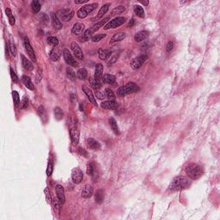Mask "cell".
Listing matches in <instances>:
<instances>
[{"instance_id": "obj_34", "label": "cell", "mask_w": 220, "mask_h": 220, "mask_svg": "<svg viewBox=\"0 0 220 220\" xmlns=\"http://www.w3.org/2000/svg\"><path fill=\"white\" fill-rule=\"evenodd\" d=\"M31 7H32V11H33L34 13H39L40 10V3L37 0H34L31 3Z\"/></svg>"}, {"instance_id": "obj_37", "label": "cell", "mask_w": 220, "mask_h": 220, "mask_svg": "<svg viewBox=\"0 0 220 220\" xmlns=\"http://www.w3.org/2000/svg\"><path fill=\"white\" fill-rule=\"evenodd\" d=\"M66 75H67V77L69 78V79H71V80H72V81H74L75 79H76V73L74 72V71L71 68V67H67L66 68Z\"/></svg>"}, {"instance_id": "obj_28", "label": "cell", "mask_w": 220, "mask_h": 220, "mask_svg": "<svg viewBox=\"0 0 220 220\" xmlns=\"http://www.w3.org/2000/svg\"><path fill=\"white\" fill-rule=\"evenodd\" d=\"M95 202L98 204H102L104 200V192L102 189H99L96 191V193L95 194Z\"/></svg>"}, {"instance_id": "obj_60", "label": "cell", "mask_w": 220, "mask_h": 220, "mask_svg": "<svg viewBox=\"0 0 220 220\" xmlns=\"http://www.w3.org/2000/svg\"><path fill=\"white\" fill-rule=\"evenodd\" d=\"M88 2V0H75V4H84V3H87Z\"/></svg>"}, {"instance_id": "obj_50", "label": "cell", "mask_w": 220, "mask_h": 220, "mask_svg": "<svg viewBox=\"0 0 220 220\" xmlns=\"http://www.w3.org/2000/svg\"><path fill=\"white\" fill-rule=\"evenodd\" d=\"M10 50H11V54L13 55L14 57H16V54H17V51H16V45L14 44L13 42H10Z\"/></svg>"}, {"instance_id": "obj_11", "label": "cell", "mask_w": 220, "mask_h": 220, "mask_svg": "<svg viewBox=\"0 0 220 220\" xmlns=\"http://www.w3.org/2000/svg\"><path fill=\"white\" fill-rule=\"evenodd\" d=\"M55 191H56V194H57V197L59 199V200L60 201L61 204H64L65 202V189L64 187L58 184L56 185V187H55Z\"/></svg>"}, {"instance_id": "obj_35", "label": "cell", "mask_w": 220, "mask_h": 220, "mask_svg": "<svg viewBox=\"0 0 220 220\" xmlns=\"http://www.w3.org/2000/svg\"><path fill=\"white\" fill-rule=\"evenodd\" d=\"M134 13L136 14L139 17H144V11L140 5H134Z\"/></svg>"}, {"instance_id": "obj_39", "label": "cell", "mask_w": 220, "mask_h": 220, "mask_svg": "<svg viewBox=\"0 0 220 220\" xmlns=\"http://www.w3.org/2000/svg\"><path fill=\"white\" fill-rule=\"evenodd\" d=\"M105 93H106V96L108 98L109 101H114L115 99V93L113 92L112 90L107 88L106 91H105Z\"/></svg>"}, {"instance_id": "obj_46", "label": "cell", "mask_w": 220, "mask_h": 220, "mask_svg": "<svg viewBox=\"0 0 220 220\" xmlns=\"http://www.w3.org/2000/svg\"><path fill=\"white\" fill-rule=\"evenodd\" d=\"M95 96H96L98 99H100V100H103L105 97H107V96H106V93L103 92V91H99V90L95 91Z\"/></svg>"}, {"instance_id": "obj_16", "label": "cell", "mask_w": 220, "mask_h": 220, "mask_svg": "<svg viewBox=\"0 0 220 220\" xmlns=\"http://www.w3.org/2000/svg\"><path fill=\"white\" fill-rule=\"evenodd\" d=\"M101 107L104 109L108 110H115L118 108V104L115 101H104L101 103Z\"/></svg>"}, {"instance_id": "obj_17", "label": "cell", "mask_w": 220, "mask_h": 220, "mask_svg": "<svg viewBox=\"0 0 220 220\" xmlns=\"http://www.w3.org/2000/svg\"><path fill=\"white\" fill-rule=\"evenodd\" d=\"M85 29V27L83 24L82 23H76L74 25H73V28L71 29V33L75 35H80L82 34H83V31Z\"/></svg>"}, {"instance_id": "obj_5", "label": "cell", "mask_w": 220, "mask_h": 220, "mask_svg": "<svg viewBox=\"0 0 220 220\" xmlns=\"http://www.w3.org/2000/svg\"><path fill=\"white\" fill-rule=\"evenodd\" d=\"M126 22V18L122 17V16H118L114 18L113 20H110L105 26L103 27V28L105 30L110 29V28H119L120 26L123 25Z\"/></svg>"}, {"instance_id": "obj_13", "label": "cell", "mask_w": 220, "mask_h": 220, "mask_svg": "<svg viewBox=\"0 0 220 220\" xmlns=\"http://www.w3.org/2000/svg\"><path fill=\"white\" fill-rule=\"evenodd\" d=\"M103 65L102 64H97L95 65V80L97 83H100L103 81Z\"/></svg>"}, {"instance_id": "obj_38", "label": "cell", "mask_w": 220, "mask_h": 220, "mask_svg": "<svg viewBox=\"0 0 220 220\" xmlns=\"http://www.w3.org/2000/svg\"><path fill=\"white\" fill-rule=\"evenodd\" d=\"M52 171H53V161H52V158H50L48 161L47 168V175L50 176L52 175Z\"/></svg>"}, {"instance_id": "obj_59", "label": "cell", "mask_w": 220, "mask_h": 220, "mask_svg": "<svg viewBox=\"0 0 220 220\" xmlns=\"http://www.w3.org/2000/svg\"><path fill=\"white\" fill-rule=\"evenodd\" d=\"M134 23H135V20H134L133 18H132V19L129 21V23H128V28H132V27H133V25H134Z\"/></svg>"}, {"instance_id": "obj_31", "label": "cell", "mask_w": 220, "mask_h": 220, "mask_svg": "<svg viewBox=\"0 0 220 220\" xmlns=\"http://www.w3.org/2000/svg\"><path fill=\"white\" fill-rule=\"evenodd\" d=\"M103 81L105 82L106 83H110V84H113L115 83L116 81V78L115 76L114 75H110V74H105L103 77Z\"/></svg>"}, {"instance_id": "obj_20", "label": "cell", "mask_w": 220, "mask_h": 220, "mask_svg": "<svg viewBox=\"0 0 220 220\" xmlns=\"http://www.w3.org/2000/svg\"><path fill=\"white\" fill-rule=\"evenodd\" d=\"M52 26L54 28V29H56V30H59V29H61L62 27H63L61 22L59 21V17H58V16L54 13L52 14Z\"/></svg>"}, {"instance_id": "obj_2", "label": "cell", "mask_w": 220, "mask_h": 220, "mask_svg": "<svg viewBox=\"0 0 220 220\" xmlns=\"http://www.w3.org/2000/svg\"><path fill=\"white\" fill-rule=\"evenodd\" d=\"M185 172L187 177H189L190 179L197 180L202 175V168L200 167V165L198 163H190L186 166Z\"/></svg>"}, {"instance_id": "obj_51", "label": "cell", "mask_w": 220, "mask_h": 220, "mask_svg": "<svg viewBox=\"0 0 220 220\" xmlns=\"http://www.w3.org/2000/svg\"><path fill=\"white\" fill-rule=\"evenodd\" d=\"M90 81H91V86H92V87H93L94 89H95V90H98V89H99V88L101 87V83H97V82H96V81H95V79H92V78H91Z\"/></svg>"}, {"instance_id": "obj_1", "label": "cell", "mask_w": 220, "mask_h": 220, "mask_svg": "<svg viewBox=\"0 0 220 220\" xmlns=\"http://www.w3.org/2000/svg\"><path fill=\"white\" fill-rule=\"evenodd\" d=\"M190 186V181L187 177L185 176H176L175 179H173V181L170 182L169 186H168V189L172 192H175V191H181L183 189L187 188Z\"/></svg>"}, {"instance_id": "obj_10", "label": "cell", "mask_w": 220, "mask_h": 220, "mask_svg": "<svg viewBox=\"0 0 220 220\" xmlns=\"http://www.w3.org/2000/svg\"><path fill=\"white\" fill-rule=\"evenodd\" d=\"M23 43H24V47H25V48H26V51L27 52H28V54L29 55L30 59H31L34 62H35L36 58H35V51H34L33 47H31V45H30V43H29V40H28V38L27 36H25L24 39H23Z\"/></svg>"}, {"instance_id": "obj_52", "label": "cell", "mask_w": 220, "mask_h": 220, "mask_svg": "<svg viewBox=\"0 0 220 220\" xmlns=\"http://www.w3.org/2000/svg\"><path fill=\"white\" fill-rule=\"evenodd\" d=\"M173 48H174V42L172 40H169L166 46V51L168 52H171L173 50Z\"/></svg>"}, {"instance_id": "obj_54", "label": "cell", "mask_w": 220, "mask_h": 220, "mask_svg": "<svg viewBox=\"0 0 220 220\" xmlns=\"http://www.w3.org/2000/svg\"><path fill=\"white\" fill-rule=\"evenodd\" d=\"M45 114V109H44V107L43 106H40L39 108H38V115L42 117Z\"/></svg>"}, {"instance_id": "obj_14", "label": "cell", "mask_w": 220, "mask_h": 220, "mask_svg": "<svg viewBox=\"0 0 220 220\" xmlns=\"http://www.w3.org/2000/svg\"><path fill=\"white\" fill-rule=\"evenodd\" d=\"M71 139V144L73 146H76L79 142V131L77 128H71L70 131Z\"/></svg>"}, {"instance_id": "obj_26", "label": "cell", "mask_w": 220, "mask_h": 220, "mask_svg": "<svg viewBox=\"0 0 220 220\" xmlns=\"http://www.w3.org/2000/svg\"><path fill=\"white\" fill-rule=\"evenodd\" d=\"M52 207H53V210H54V212L59 215V212H60V210H61V207H60V205H61V203H60V201L59 200V199H58V197L57 198H52Z\"/></svg>"}, {"instance_id": "obj_18", "label": "cell", "mask_w": 220, "mask_h": 220, "mask_svg": "<svg viewBox=\"0 0 220 220\" xmlns=\"http://www.w3.org/2000/svg\"><path fill=\"white\" fill-rule=\"evenodd\" d=\"M110 20V17L108 16V17H106V18H104L103 20H101V21H99L98 23H95L93 27H92V28H91V31L94 33L95 31H96V30H98L100 28H102V27L105 26L108 23V21Z\"/></svg>"}, {"instance_id": "obj_48", "label": "cell", "mask_w": 220, "mask_h": 220, "mask_svg": "<svg viewBox=\"0 0 220 220\" xmlns=\"http://www.w3.org/2000/svg\"><path fill=\"white\" fill-rule=\"evenodd\" d=\"M28 96L25 95L21 103V108L23 109H26V108H28Z\"/></svg>"}, {"instance_id": "obj_8", "label": "cell", "mask_w": 220, "mask_h": 220, "mask_svg": "<svg viewBox=\"0 0 220 220\" xmlns=\"http://www.w3.org/2000/svg\"><path fill=\"white\" fill-rule=\"evenodd\" d=\"M71 49L73 52V54L75 55L76 58H78L79 60H83V53L81 49V47H79L78 43L76 41H72L71 43Z\"/></svg>"}, {"instance_id": "obj_30", "label": "cell", "mask_w": 220, "mask_h": 220, "mask_svg": "<svg viewBox=\"0 0 220 220\" xmlns=\"http://www.w3.org/2000/svg\"><path fill=\"white\" fill-rule=\"evenodd\" d=\"M53 113H54V116H55V119L57 120H60L63 119L64 117V112L63 110L59 108V107H56L54 109H53Z\"/></svg>"}, {"instance_id": "obj_9", "label": "cell", "mask_w": 220, "mask_h": 220, "mask_svg": "<svg viewBox=\"0 0 220 220\" xmlns=\"http://www.w3.org/2000/svg\"><path fill=\"white\" fill-rule=\"evenodd\" d=\"M71 179H72L73 182L76 183V184H79V183L82 182L83 179V172H82V170L80 168H76L72 170Z\"/></svg>"}, {"instance_id": "obj_41", "label": "cell", "mask_w": 220, "mask_h": 220, "mask_svg": "<svg viewBox=\"0 0 220 220\" xmlns=\"http://www.w3.org/2000/svg\"><path fill=\"white\" fill-rule=\"evenodd\" d=\"M44 193H45V196H46V199L48 203H52V197L51 195V192H50V189L49 187H46L45 190H44Z\"/></svg>"}, {"instance_id": "obj_7", "label": "cell", "mask_w": 220, "mask_h": 220, "mask_svg": "<svg viewBox=\"0 0 220 220\" xmlns=\"http://www.w3.org/2000/svg\"><path fill=\"white\" fill-rule=\"evenodd\" d=\"M63 55H64V59H65V62L71 66H73V67H77L78 65V62L76 61V59H74V57L71 55V52L65 48V50L63 51Z\"/></svg>"}, {"instance_id": "obj_29", "label": "cell", "mask_w": 220, "mask_h": 220, "mask_svg": "<svg viewBox=\"0 0 220 220\" xmlns=\"http://www.w3.org/2000/svg\"><path fill=\"white\" fill-rule=\"evenodd\" d=\"M93 34V32L91 31V29H87V30H85L84 32H83V34L80 36V41L81 42H86V41H88L90 38H91V35Z\"/></svg>"}, {"instance_id": "obj_36", "label": "cell", "mask_w": 220, "mask_h": 220, "mask_svg": "<svg viewBox=\"0 0 220 220\" xmlns=\"http://www.w3.org/2000/svg\"><path fill=\"white\" fill-rule=\"evenodd\" d=\"M125 11H126V8H125L123 5H119V6L115 7V8L112 11V13H111V15H112V16L120 15V14L123 13Z\"/></svg>"}, {"instance_id": "obj_42", "label": "cell", "mask_w": 220, "mask_h": 220, "mask_svg": "<svg viewBox=\"0 0 220 220\" xmlns=\"http://www.w3.org/2000/svg\"><path fill=\"white\" fill-rule=\"evenodd\" d=\"M12 96H13L14 103L16 106H18L20 103V97H19V94L16 91H12Z\"/></svg>"}, {"instance_id": "obj_24", "label": "cell", "mask_w": 220, "mask_h": 220, "mask_svg": "<svg viewBox=\"0 0 220 220\" xmlns=\"http://www.w3.org/2000/svg\"><path fill=\"white\" fill-rule=\"evenodd\" d=\"M148 35H149V33H148L147 31L142 30V31H140V32H139V33H137V34L135 35L134 40H135V41H137V42H140V41H143L144 40L146 39L147 36H148Z\"/></svg>"}, {"instance_id": "obj_21", "label": "cell", "mask_w": 220, "mask_h": 220, "mask_svg": "<svg viewBox=\"0 0 220 220\" xmlns=\"http://www.w3.org/2000/svg\"><path fill=\"white\" fill-rule=\"evenodd\" d=\"M22 82H23V85L26 87L27 89H28L30 91H34L35 90V86H34V84H33V83H32V81H31V79H30L29 77L23 75V78H22Z\"/></svg>"}, {"instance_id": "obj_12", "label": "cell", "mask_w": 220, "mask_h": 220, "mask_svg": "<svg viewBox=\"0 0 220 220\" xmlns=\"http://www.w3.org/2000/svg\"><path fill=\"white\" fill-rule=\"evenodd\" d=\"M82 90H83V91L85 93V95H87L89 101L91 102V103L93 104L94 106H97L96 101H95V98L94 94H93V92H92V91H91V89H90L89 87H87L86 85H83V86H82Z\"/></svg>"}, {"instance_id": "obj_3", "label": "cell", "mask_w": 220, "mask_h": 220, "mask_svg": "<svg viewBox=\"0 0 220 220\" xmlns=\"http://www.w3.org/2000/svg\"><path fill=\"white\" fill-rule=\"evenodd\" d=\"M139 90V88L132 82H130V83H127L124 85H122L121 87H120L117 91V95L119 96H126L127 95H130L132 93H134V92H137V91Z\"/></svg>"}, {"instance_id": "obj_57", "label": "cell", "mask_w": 220, "mask_h": 220, "mask_svg": "<svg viewBox=\"0 0 220 220\" xmlns=\"http://www.w3.org/2000/svg\"><path fill=\"white\" fill-rule=\"evenodd\" d=\"M5 13L7 15V16L10 18V17H11L13 15H12V11H11V10L10 9V8H7V9H5Z\"/></svg>"}, {"instance_id": "obj_4", "label": "cell", "mask_w": 220, "mask_h": 220, "mask_svg": "<svg viewBox=\"0 0 220 220\" xmlns=\"http://www.w3.org/2000/svg\"><path fill=\"white\" fill-rule=\"evenodd\" d=\"M98 4H86L84 6H83L82 8H80L77 12V16L79 18L83 19L86 16H88L90 14L94 11L96 8H97Z\"/></svg>"}, {"instance_id": "obj_22", "label": "cell", "mask_w": 220, "mask_h": 220, "mask_svg": "<svg viewBox=\"0 0 220 220\" xmlns=\"http://www.w3.org/2000/svg\"><path fill=\"white\" fill-rule=\"evenodd\" d=\"M126 37V34L124 32H119V33H116L113 35V37L111 38L110 41H109V44H114L115 42H118V41H120L122 40L125 39Z\"/></svg>"}, {"instance_id": "obj_25", "label": "cell", "mask_w": 220, "mask_h": 220, "mask_svg": "<svg viewBox=\"0 0 220 220\" xmlns=\"http://www.w3.org/2000/svg\"><path fill=\"white\" fill-rule=\"evenodd\" d=\"M112 54V51L108 49H100L99 50V58L102 60H107Z\"/></svg>"}, {"instance_id": "obj_49", "label": "cell", "mask_w": 220, "mask_h": 220, "mask_svg": "<svg viewBox=\"0 0 220 220\" xmlns=\"http://www.w3.org/2000/svg\"><path fill=\"white\" fill-rule=\"evenodd\" d=\"M41 79H42V70L38 69L36 71V74H35V82L38 83L41 81Z\"/></svg>"}, {"instance_id": "obj_44", "label": "cell", "mask_w": 220, "mask_h": 220, "mask_svg": "<svg viewBox=\"0 0 220 220\" xmlns=\"http://www.w3.org/2000/svg\"><path fill=\"white\" fill-rule=\"evenodd\" d=\"M47 41H48L49 44H51L52 46H57L59 44V40H58V38L54 37V36H49L47 38Z\"/></svg>"}, {"instance_id": "obj_61", "label": "cell", "mask_w": 220, "mask_h": 220, "mask_svg": "<svg viewBox=\"0 0 220 220\" xmlns=\"http://www.w3.org/2000/svg\"><path fill=\"white\" fill-rule=\"evenodd\" d=\"M142 4H144V6H147L149 4V1H139Z\"/></svg>"}, {"instance_id": "obj_19", "label": "cell", "mask_w": 220, "mask_h": 220, "mask_svg": "<svg viewBox=\"0 0 220 220\" xmlns=\"http://www.w3.org/2000/svg\"><path fill=\"white\" fill-rule=\"evenodd\" d=\"M21 58H22V65L23 66V68L27 71H32L34 69V65L32 64V62L29 59H28L23 54L21 55Z\"/></svg>"}, {"instance_id": "obj_40", "label": "cell", "mask_w": 220, "mask_h": 220, "mask_svg": "<svg viewBox=\"0 0 220 220\" xmlns=\"http://www.w3.org/2000/svg\"><path fill=\"white\" fill-rule=\"evenodd\" d=\"M106 36H107L106 34H97V35H95L92 36L91 40H92L93 42H99L100 40H102L103 39V38H105Z\"/></svg>"}, {"instance_id": "obj_58", "label": "cell", "mask_w": 220, "mask_h": 220, "mask_svg": "<svg viewBox=\"0 0 220 220\" xmlns=\"http://www.w3.org/2000/svg\"><path fill=\"white\" fill-rule=\"evenodd\" d=\"M9 21H10L11 25H14V24L16 23V19H15V17H14L13 16H12L11 17H10V18H9Z\"/></svg>"}, {"instance_id": "obj_55", "label": "cell", "mask_w": 220, "mask_h": 220, "mask_svg": "<svg viewBox=\"0 0 220 220\" xmlns=\"http://www.w3.org/2000/svg\"><path fill=\"white\" fill-rule=\"evenodd\" d=\"M78 152L81 154V155H83V156H88V152L84 150V149H83V148H78Z\"/></svg>"}, {"instance_id": "obj_15", "label": "cell", "mask_w": 220, "mask_h": 220, "mask_svg": "<svg viewBox=\"0 0 220 220\" xmlns=\"http://www.w3.org/2000/svg\"><path fill=\"white\" fill-rule=\"evenodd\" d=\"M93 192H94L93 187H91V185L87 184V185H85V186L83 187L82 193H81V196H82L83 199H89V198H91V196L93 195Z\"/></svg>"}, {"instance_id": "obj_45", "label": "cell", "mask_w": 220, "mask_h": 220, "mask_svg": "<svg viewBox=\"0 0 220 220\" xmlns=\"http://www.w3.org/2000/svg\"><path fill=\"white\" fill-rule=\"evenodd\" d=\"M74 16V11H71L70 13L66 14L65 16H64L63 17H62V21H64V22H69V21H71V18Z\"/></svg>"}, {"instance_id": "obj_33", "label": "cell", "mask_w": 220, "mask_h": 220, "mask_svg": "<svg viewBox=\"0 0 220 220\" xmlns=\"http://www.w3.org/2000/svg\"><path fill=\"white\" fill-rule=\"evenodd\" d=\"M109 124L112 130L114 131V132L115 134H120V130H119V127L117 125V121L114 119V118H110L109 119Z\"/></svg>"}, {"instance_id": "obj_43", "label": "cell", "mask_w": 220, "mask_h": 220, "mask_svg": "<svg viewBox=\"0 0 220 220\" xmlns=\"http://www.w3.org/2000/svg\"><path fill=\"white\" fill-rule=\"evenodd\" d=\"M94 172H95V169H94L93 164H92L91 163H89L87 164V168H86V173H87V175H92L94 174Z\"/></svg>"}, {"instance_id": "obj_27", "label": "cell", "mask_w": 220, "mask_h": 220, "mask_svg": "<svg viewBox=\"0 0 220 220\" xmlns=\"http://www.w3.org/2000/svg\"><path fill=\"white\" fill-rule=\"evenodd\" d=\"M109 6H110V4H104L103 6L100 9L99 12H98V14H97L96 17H95V20H98V19L102 18L104 15L108 12V9H109Z\"/></svg>"}, {"instance_id": "obj_6", "label": "cell", "mask_w": 220, "mask_h": 220, "mask_svg": "<svg viewBox=\"0 0 220 220\" xmlns=\"http://www.w3.org/2000/svg\"><path fill=\"white\" fill-rule=\"evenodd\" d=\"M147 59H148V57H147L146 54H141V55L136 57V58L133 59L131 61V63H130V65H131L132 69H133V70H138V69H139V68L144 65V63L146 61Z\"/></svg>"}, {"instance_id": "obj_32", "label": "cell", "mask_w": 220, "mask_h": 220, "mask_svg": "<svg viewBox=\"0 0 220 220\" xmlns=\"http://www.w3.org/2000/svg\"><path fill=\"white\" fill-rule=\"evenodd\" d=\"M88 77V71L85 68H80L77 72V78L80 80H83Z\"/></svg>"}, {"instance_id": "obj_56", "label": "cell", "mask_w": 220, "mask_h": 220, "mask_svg": "<svg viewBox=\"0 0 220 220\" xmlns=\"http://www.w3.org/2000/svg\"><path fill=\"white\" fill-rule=\"evenodd\" d=\"M40 19H41V20H43V21H42V23H47L48 17H47V15H45L44 13L42 14V15H41V16H40Z\"/></svg>"}, {"instance_id": "obj_47", "label": "cell", "mask_w": 220, "mask_h": 220, "mask_svg": "<svg viewBox=\"0 0 220 220\" xmlns=\"http://www.w3.org/2000/svg\"><path fill=\"white\" fill-rule=\"evenodd\" d=\"M50 59H51L52 61L56 62V61H58L59 59V55L55 51H52V52H50Z\"/></svg>"}, {"instance_id": "obj_53", "label": "cell", "mask_w": 220, "mask_h": 220, "mask_svg": "<svg viewBox=\"0 0 220 220\" xmlns=\"http://www.w3.org/2000/svg\"><path fill=\"white\" fill-rule=\"evenodd\" d=\"M11 79H12V81H13L14 83H17V81H18V78H17V76H16V72L14 71L12 68H11Z\"/></svg>"}, {"instance_id": "obj_23", "label": "cell", "mask_w": 220, "mask_h": 220, "mask_svg": "<svg viewBox=\"0 0 220 220\" xmlns=\"http://www.w3.org/2000/svg\"><path fill=\"white\" fill-rule=\"evenodd\" d=\"M87 144H88L89 148H91L92 150H99L100 147H101L99 142L96 141V140H95V139H93V138H89V139H87Z\"/></svg>"}]
</instances>
